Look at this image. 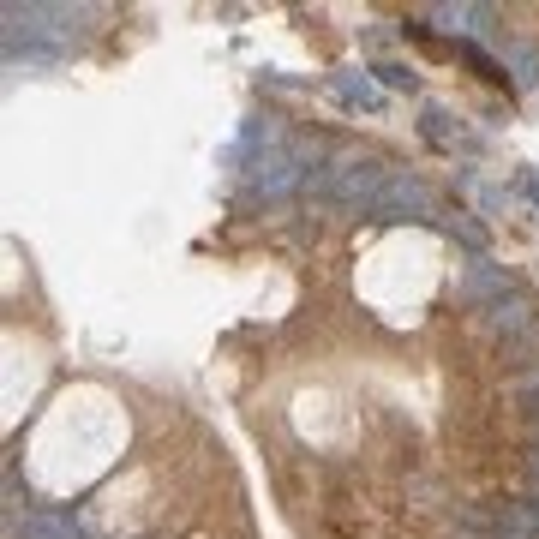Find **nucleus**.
I'll list each match as a JSON object with an SVG mask.
<instances>
[{
  "mask_svg": "<svg viewBox=\"0 0 539 539\" xmlns=\"http://www.w3.org/2000/svg\"><path fill=\"white\" fill-rule=\"evenodd\" d=\"M372 222H444V210H438V198H432V186L420 174L390 168V180H384V192L372 204Z\"/></svg>",
  "mask_w": 539,
  "mask_h": 539,
  "instance_id": "1",
  "label": "nucleus"
},
{
  "mask_svg": "<svg viewBox=\"0 0 539 539\" xmlns=\"http://www.w3.org/2000/svg\"><path fill=\"white\" fill-rule=\"evenodd\" d=\"M450 294H456V306L486 312V306H498V300H510V294H516V276H510L504 264H492V258H468Z\"/></svg>",
  "mask_w": 539,
  "mask_h": 539,
  "instance_id": "2",
  "label": "nucleus"
},
{
  "mask_svg": "<svg viewBox=\"0 0 539 539\" xmlns=\"http://www.w3.org/2000/svg\"><path fill=\"white\" fill-rule=\"evenodd\" d=\"M294 186H306V162L282 144V150H264L258 162H252V192L258 198H288Z\"/></svg>",
  "mask_w": 539,
  "mask_h": 539,
  "instance_id": "3",
  "label": "nucleus"
},
{
  "mask_svg": "<svg viewBox=\"0 0 539 539\" xmlns=\"http://www.w3.org/2000/svg\"><path fill=\"white\" fill-rule=\"evenodd\" d=\"M480 324H486V330H498V342H510V336H528V330L539 324V306H534V294H522V288H516L510 300H498V306H486V312H480Z\"/></svg>",
  "mask_w": 539,
  "mask_h": 539,
  "instance_id": "4",
  "label": "nucleus"
},
{
  "mask_svg": "<svg viewBox=\"0 0 539 539\" xmlns=\"http://www.w3.org/2000/svg\"><path fill=\"white\" fill-rule=\"evenodd\" d=\"M498 66L510 72V84H516V90H534V78H539V54H534V48H522V42L498 36Z\"/></svg>",
  "mask_w": 539,
  "mask_h": 539,
  "instance_id": "5",
  "label": "nucleus"
},
{
  "mask_svg": "<svg viewBox=\"0 0 539 539\" xmlns=\"http://www.w3.org/2000/svg\"><path fill=\"white\" fill-rule=\"evenodd\" d=\"M450 234H456V240H462L474 258H486V228H480L474 216H450Z\"/></svg>",
  "mask_w": 539,
  "mask_h": 539,
  "instance_id": "6",
  "label": "nucleus"
},
{
  "mask_svg": "<svg viewBox=\"0 0 539 539\" xmlns=\"http://www.w3.org/2000/svg\"><path fill=\"white\" fill-rule=\"evenodd\" d=\"M336 96H342L348 108H378V90H366L360 78H336Z\"/></svg>",
  "mask_w": 539,
  "mask_h": 539,
  "instance_id": "7",
  "label": "nucleus"
},
{
  "mask_svg": "<svg viewBox=\"0 0 539 539\" xmlns=\"http://www.w3.org/2000/svg\"><path fill=\"white\" fill-rule=\"evenodd\" d=\"M372 72H378V78H384V84H390V90H414V72H408V66H402V60H378V66H372Z\"/></svg>",
  "mask_w": 539,
  "mask_h": 539,
  "instance_id": "8",
  "label": "nucleus"
},
{
  "mask_svg": "<svg viewBox=\"0 0 539 539\" xmlns=\"http://www.w3.org/2000/svg\"><path fill=\"white\" fill-rule=\"evenodd\" d=\"M426 138L432 144H450V108H438V102L426 108Z\"/></svg>",
  "mask_w": 539,
  "mask_h": 539,
  "instance_id": "9",
  "label": "nucleus"
},
{
  "mask_svg": "<svg viewBox=\"0 0 539 539\" xmlns=\"http://www.w3.org/2000/svg\"><path fill=\"white\" fill-rule=\"evenodd\" d=\"M480 204H486V210H504V204H510V192H504V186H480Z\"/></svg>",
  "mask_w": 539,
  "mask_h": 539,
  "instance_id": "10",
  "label": "nucleus"
},
{
  "mask_svg": "<svg viewBox=\"0 0 539 539\" xmlns=\"http://www.w3.org/2000/svg\"><path fill=\"white\" fill-rule=\"evenodd\" d=\"M528 468H534V480H539V444H528Z\"/></svg>",
  "mask_w": 539,
  "mask_h": 539,
  "instance_id": "11",
  "label": "nucleus"
}]
</instances>
